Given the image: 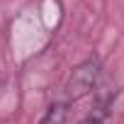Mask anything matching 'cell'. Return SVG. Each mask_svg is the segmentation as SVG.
I'll return each mask as SVG.
<instances>
[{
    "label": "cell",
    "instance_id": "6da1fadb",
    "mask_svg": "<svg viewBox=\"0 0 124 124\" xmlns=\"http://www.w3.org/2000/svg\"><path fill=\"white\" fill-rule=\"evenodd\" d=\"M97 76H100V58H97V56L85 58L83 63H78V66L71 71V76H68L66 97H68V100H80V97H85V95L95 88Z\"/></svg>",
    "mask_w": 124,
    "mask_h": 124
},
{
    "label": "cell",
    "instance_id": "7a4b0ae2",
    "mask_svg": "<svg viewBox=\"0 0 124 124\" xmlns=\"http://www.w3.org/2000/svg\"><path fill=\"white\" fill-rule=\"evenodd\" d=\"M39 124H66V105L63 102H56L46 109V114L41 117Z\"/></svg>",
    "mask_w": 124,
    "mask_h": 124
},
{
    "label": "cell",
    "instance_id": "3957f363",
    "mask_svg": "<svg viewBox=\"0 0 124 124\" xmlns=\"http://www.w3.org/2000/svg\"><path fill=\"white\" fill-rule=\"evenodd\" d=\"M78 124H102L97 117H88V119H83V122H78Z\"/></svg>",
    "mask_w": 124,
    "mask_h": 124
}]
</instances>
